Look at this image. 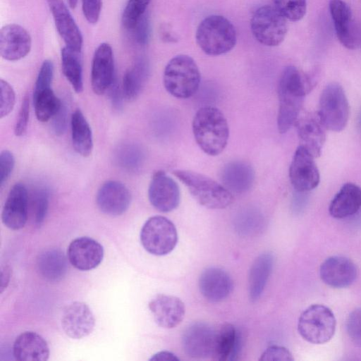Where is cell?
<instances>
[{
    "label": "cell",
    "instance_id": "ac0fdd59",
    "mask_svg": "<svg viewBox=\"0 0 361 361\" xmlns=\"http://www.w3.org/2000/svg\"><path fill=\"white\" fill-rule=\"evenodd\" d=\"M114 80V61L111 47L102 43L94 51L91 69V85L98 95L108 90Z\"/></svg>",
    "mask_w": 361,
    "mask_h": 361
},
{
    "label": "cell",
    "instance_id": "7a4b0ae2",
    "mask_svg": "<svg viewBox=\"0 0 361 361\" xmlns=\"http://www.w3.org/2000/svg\"><path fill=\"white\" fill-rule=\"evenodd\" d=\"M192 127L195 140L205 154L216 156L226 147L229 127L218 108L212 106L200 108L193 118Z\"/></svg>",
    "mask_w": 361,
    "mask_h": 361
},
{
    "label": "cell",
    "instance_id": "bcb514c9",
    "mask_svg": "<svg viewBox=\"0 0 361 361\" xmlns=\"http://www.w3.org/2000/svg\"><path fill=\"white\" fill-rule=\"evenodd\" d=\"M67 108L64 104H61L60 108L52 117V128L56 135H62L66 128Z\"/></svg>",
    "mask_w": 361,
    "mask_h": 361
},
{
    "label": "cell",
    "instance_id": "30bf717a",
    "mask_svg": "<svg viewBox=\"0 0 361 361\" xmlns=\"http://www.w3.org/2000/svg\"><path fill=\"white\" fill-rule=\"evenodd\" d=\"M314 157L302 145L295 152L289 168V178L294 189L306 192L314 189L319 183V172Z\"/></svg>",
    "mask_w": 361,
    "mask_h": 361
},
{
    "label": "cell",
    "instance_id": "8992f818",
    "mask_svg": "<svg viewBox=\"0 0 361 361\" xmlns=\"http://www.w3.org/2000/svg\"><path fill=\"white\" fill-rule=\"evenodd\" d=\"M336 326L333 312L324 305L314 304L301 313L298 331L306 341L312 344H323L332 338Z\"/></svg>",
    "mask_w": 361,
    "mask_h": 361
},
{
    "label": "cell",
    "instance_id": "4dcf8cb0",
    "mask_svg": "<svg viewBox=\"0 0 361 361\" xmlns=\"http://www.w3.org/2000/svg\"><path fill=\"white\" fill-rule=\"evenodd\" d=\"M72 143L75 151L82 157H89L93 148L92 130L80 109H76L71 116Z\"/></svg>",
    "mask_w": 361,
    "mask_h": 361
},
{
    "label": "cell",
    "instance_id": "277c9868",
    "mask_svg": "<svg viewBox=\"0 0 361 361\" xmlns=\"http://www.w3.org/2000/svg\"><path fill=\"white\" fill-rule=\"evenodd\" d=\"M195 38L198 46L205 54L219 56L233 49L237 35L235 27L227 18L211 15L200 23Z\"/></svg>",
    "mask_w": 361,
    "mask_h": 361
},
{
    "label": "cell",
    "instance_id": "74e56055",
    "mask_svg": "<svg viewBox=\"0 0 361 361\" xmlns=\"http://www.w3.org/2000/svg\"><path fill=\"white\" fill-rule=\"evenodd\" d=\"M0 117L8 116L13 110L16 102V94L13 87L6 80H0Z\"/></svg>",
    "mask_w": 361,
    "mask_h": 361
},
{
    "label": "cell",
    "instance_id": "603a6c76",
    "mask_svg": "<svg viewBox=\"0 0 361 361\" xmlns=\"http://www.w3.org/2000/svg\"><path fill=\"white\" fill-rule=\"evenodd\" d=\"M27 192L25 185L16 183L10 190L4 205L3 224L12 230L23 228L27 219Z\"/></svg>",
    "mask_w": 361,
    "mask_h": 361
},
{
    "label": "cell",
    "instance_id": "7c38bea8",
    "mask_svg": "<svg viewBox=\"0 0 361 361\" xmlns=\"http://www.w3.org/2000/svg\"><path fill=\"white\" fill-rule=\"evenodd\" d=\"M148 197L151 204L161 212L174 210L180 202V190L176 182L163 171H156L150 181Z\"/></svg>",
    "mask_w": 361,
    "mask_h": 361
},
{
    "label": "cell",
    "instance_id": "484cf974",
    "mask_svg": "<svg viewBox=\"0 0 361 361\" xmlns=\"http://www.w3.org/2000/svg\"><path fill=\"white\" fill-rule=\"evenodd\" d=\"M220 178L223 185L231 192L243 193L252 187L255 180V171L247 162L231 161L222 168Z\"/></svg>",
    "mask_w": 361,
    "mask_h": 361
},
{
    "label": "cell",
    "instance_id": "ab89813d",
    "mask_svg": "<svg viewBox=\"0 0 361 361\" xmlns=\"http://www.w3.org/2000/svg\"><path fill=\"white\" fill-rule=\"evenodd\" d=\"M54 76V65L50 60H45L39 71L33 94L51 88Z\"/></svg>",
    "mask_w": 361,
    "mask_h": 361
},
{
    "label": "cell",
    "instance_id": "44dd1931",
    "mask_svg": "<svg viewBox=\"0 0 361 361\" xmlns=\"http://www.w3.org/2000/svg\"><path fill=\"white\" fill-rule=\"evenodd\" d=\"M52 14L56 30L66 46L75 51H81L82 37L63 0H47Z\"/></svg>",
    "mask_w": 361,
    "mask_h": 361
},
{
    "label": "cell",
    "instance_id": "836d02e7",
    "mask_svg": "<svg viewBox=\"0 0 361 361\" xmlns=\"http://www.w3.org/2000/svg\"><path fill=\"white\" fill-rule=\"evenodd\" d=\"M33 103L36 117L41 122L52 118L62 104L51 88L33 94Z\"/></svg>",
    "mask_w": 361,
    "mask_h": 361
},
{
    "label": "cell",
    "instance_id": "7402d4cb",
    "mask_svg": "<svg viewBox=\"0 0 361 361\" xmlns=\"http://www.w3.org/2000/svg\"><path fill=\"white\" fill-rule=\"evenodd\" d=\"M155 322L161 327L172 329L183 319L185 307L183 301L172 295L159 294L149 302Z\"/></svg>",
    "mask_w": 361,
    "mask_h": 361
},
{
    "label": "cell",
    "instance_id": "8fae6325",
    "mask_svg": "<svg viewBox=\"0 0 361 361\" xmlns=\"http://www.w3.org/2000/svg\"><path fill=\"white\" fill-rule=\"evenodd\" d=\"M329 8L341 44L348 49H357L361 43V33L350 6L343 0H330Z\"/></svg>",
    "mask_w": 361,
    "mask_h": 361
},
{
    "label": "cell",
    "instance_id": "e0dca14e",
    "mask_svg": "<svg viewBox=\"0 0 361 361\" xmlns=\"http://www.w3.org/2000/svg\"><path fill=\"white\" fill-rule=\"evenodd\" d=\"M32 39L29 32L17 24H8L0 30V54L9 61H18L30 52Z\"/></svg>",
    "mask_w": 361,
    "mask_h": 361
},
{
    "label": "cell",
    "instance_id": "e575fe53",
    "mask_svg": "<svg viewBox=\"0 0 361 361\" xmlns=\"http://www.w3.org/2000/svg\"><path fill=\"white\" fill-rule=\"evenodd\" d=\"M116 157V161L121 167L129 171H134L142 164L143 152L137 145L128 143L118 148Z\"/></svg>",
    "mask_w": 361,
    "mask_h": 361
},
{
    "label": "cell",
    "instance_id": "4fadbf2b",
    "mask_svg": "<svg viewBox=\"0 0 361 361\" xmlns=\"http://www.w3.org/2000/svg\"><path fill=\"white\" fill-rule=\"evenodd\" d=\"M216 330L204 322L188 326L182 336V346L190 357L204 359L212 356Z\"/></svg>",
    "mask_w": 361,
    "mask_h": 361
},
{
    "label": "cell",
    "instance_id": "83f0119b",
    "mask_svg": "<svg viewBox=\"0 0 361 361\" xmlns=\"http://www.w3.org/2000/svg\"><path fill=\"white\" fill-rule=\"evenodd\" d=\"M240 347V336L235 327L225 323L216 330L212 359L217 361L234 360Z\"/></svg>",
    "mask_w": 361,
    "mask_h": 361
},
{
    "label": "cell",
    "instance_id": "8d00e7d4",
    "mask_svg": "<svg viewBox=\"0 0 361 361\" xmlns=\"http://www.w3.org/2000/svg\"><path fill=\"white\" fill-rule=\"evenodd\" d=\"M151 0H128L122 15V23L128 30H133L145 15Z\"/></svg>",
    "mask_w": 361,
    "mask_h": 361
},
{
    "label": "cell",
    "instance_id": "d4e9b609",
    "mask_svg": "<svg viewBox=\"0 0 361 361\" xmlns=\"http://www.w3.org/2000/svg\"><path fill=\"white\" fill-rule=\"evenodd\" d=\"M13 353L15 358L20 361H45L49 358V348L39 334L25 331L16 339Z\"/></svg>",
    "mask_w": 361,
    "mask_h": 361
},
{
    "label": "cell",
    "instance_id": "816d5d0a",
    "mask_svg": "<svg viewBox=\"0 0 361 361\" xmlns=\"http://www.w3.org/2000/svg\"><path fill=\"white\" fill-rule=\"evenodd\" d=\"M68 5L71 8H75L77 6L78 0H67Z\"/></svg>",
    "mask_w": 361,
    "mask_h": 361
},
{
    "label": "cell",
    "instance_id": "7dc6e473",
    "mask_svg": "<svg viewBox=\"0 0 361 361\" xmlns=\"http://www.w3.org/2000/svg\"><path fill=\"white\" fill-rule=\"evenodd\" d=\"M133 30L137 42L142 44L147 42L149 35V23L147 14L145 13Z\"/></svg>",
    "mask_w": 361,
    "mask_h": 361
},
{
    "label": "cell",
    "instance_id": "3957f363",
    "mask_svg": "<svg viewBox=\"0 0 361 361\" xmlns=\"http://www.w3.org/2000/svg\"><path fill=\"white\" fill-rule=\"evenodd\" d=\"M173 173L187 187L193 198L206 208L221 209L233 202L231 191L205 175L181 169Z\"/></svg>",
    "mask_w": 361,
    "mask_h": 361
},
{
    "label": "cell",
    "instance_id": "52a82bcc",
    "mask_svg": "<svg viewBox=\"0 0 361 361\" xmlns=\"http://www.w3.org/2000/svg\"><path fill=\"white\" fill-rule=\"evenodd\" d=\"M349 104L343 87L336 82L328 84L322 90L319 111L326 129L339 132L345 128L349 118Z\"/></svg>",
    "mask_w": 361,
    "mask_h": 361
},
{
    "label": "cell",
    "instance_id": "c3c4849f",
    "mask_svg": "<svg viewBox=\"0 0 361 361\" xmlns=\"http://www.w3.org/2000/svg\"><path fill=\"white\" fill-rule=\"evenodd\" d=\"M108 91L113 108L116 110H121L123 106L122 99L123 94L115 78L109 87Z\"/></svg>",
    "mask_w": 361,
    "mask_h": 361
},
{
    "label": "cell",
    "instance_id": "b9f144b4",
    "mask_svg": "<svg viewBox=\"0 0 361 361\" xmlns=\"http://www.w3.org/2000/svg\"><path fill=\"white\" fill-rule=\"evenodd\" d=\"M30 115V99L26 94L21 104L18 118L14 128V133L16 136L23 135L27 128Z\"/></svg>",
    "mask_w": 361,
    "mask_h": 361
},
{
    "label": "cell",
    "instance_id": "5bb4252c",
    "mask_svg": "<svg viewBox=\"0 0 361 361\" xmlns=\"http://www.w3.org/2000/svg\"><path fill=\"white\" fill-rule=\"evenodd\" d=\"M95 319L89 306L82 302H74L63 310L61 326L69 337L80 339L90 335L94 327Z\"/></svg>",
    "mask_w": 361,
    "mask_h": 361
},
{
    "label": "cell",
    "instance_id": "60d3db41",
    "mask_svg": "<svg viewBox=\"0 0 361 361\" xmlns=\"http://www.w3.org/2000/svg\"><path fill=\"white\" fill-rule=\"evenodd\" d=\"M49 192L45 188L39 190L35 200V216L37 224H41L47 212L49 206Z\"/></svg>",
    "mask_w": 361,
    "mask_h": 361
},
{
    "label": "cell",
    "instance_id": "681fc988",
    "mask_svg": "<svg viewBox=\"0 0 361 361\" xmlns=\"http://www.w3.org/2000/svg\"><path fill=\"white\" fill-rule=\"evenodd\" d=\"M149 360L153 361H177L178 357L173 353L169 351H161L154 354Z\"/></svg>",
    "mask_w": 361,
    "mask_h": 361
},
{
    "label": "cell",
    "instance_id": "6da1fadb",
    "mask_svg": "<svg viewBox=\"0 0 361 361\" xmlns=\"http://www.w3.org/2000/svg\"><path fill=\"white\" fill-rule=\"evenodd\" d=\"M312 87L308 75L293 66H286L281 73L278 85L279 113L277 126L286 133L298 118L305 97Z\"/></svg>",
    "mask_w": 361,
    "mask_h": 361
},
{
    "label": "cell",
    "instance_id": "5b68a950",
    "mask_svg": "<svg viewBox=\"0 0 361 361\" xmlns=\"http://www.w3.org/2000/svg\"><path fill=\"white\" fill-rule=\"evenodd\" d=\"M200 80L199 68L188 55L180 54L172 58L164 71L165 89L178 99H188L194 95L199 89Z\"/></svg>",
    "mask_w": 361,
    "mask_h": 361
},
{
    "label": "cell",
    "instance_id": "9a60e30c",
    "mask_svg": "<svg viewBox=\"0 0 361 361\" xmlns=\"http://www.w3.org/2000/svg\"><path fill=\"white\" fill-rule=\"evenodd\" d=\"M131 201L126 186L117 180H107L99 188L96 203L99 209L109 216H119L126 212Z\"/></svg>",
    "mask_w": 361,
    "mask_h": 361
},
{
    "label": "cell",
    "instance_id": "d590c367",
    "mask_svg": "<svg viewBox=\"0 0 361 361\" xmlns=\"http://www.w3.org/2000/svg\"><path fill=\"white\" fill-rule=\"evenodd\" d=\"M274 7L287 20L298 21L305 15L306 0H272Z\"/></svg>",
    "mask_w": 361,
    "mask_h": 361
},
{
    "label": "cell",
    "instance_id": "7bdbcfd3",
    "mask_svg": "<svg viewBox=\"0 0 361 361\" xmlns=\"http://www.w3.org/2000/svg\"><path fill=\"white\" fill-rule=\"evenodd\" d=\"M260 361H291L293 357L291 353L285 347L271 345L267 348L261 355Z\"/></svg>",
    "mask_w": 361,
    "mask_h": 361
},
{
    "label": "cell",
    "instance_id": "cb8c5ba5",
    "mask_svg": "<svg viewBox=\"0 0 361 361\" xmlns=\"http://www.w3.org/2000/svg\"><path fill=\"white\" fill-rule=\"evenodd\" d=\"M198 283L203 297L214 302L225 300L233 288V280L229 274L218 267L204 269L200 276Z\"/></svg>",
    "mask_w": 361,
    "mask_h": 361
},
{
    "label": "cell",
    "instance_id": "ffe728a7",
    "mask_svg": "<svg viewBox=\"0 0 361 361\" xmlns=\"http://www.w3.org/2000/svg\"><path fill=\"white\" fill-rule=\"evenodd\" d=\"M68 259L76 269L88 271L98 267L104 257V249L95 240L80 237L73 240L67 250Z\"/></svg>",
    "mask_w": 361,
    "mask_h": 361
},
{
    "label": "cell",
    "instance_id": "f907efd6",
    "mask_svg": "<svg viewBox=\"0 0 361 361\" xmlns=\"http://www.w3.org/2000/svg\"><path fill=\"white\" fill-rule=\"evenodd\" d=\"M11 278V269L8 266L1 268V292L6 288Z\"/></svg>",
    "mask_w": 361,
    "mask_h": 361
},
{
    "label": "cell",
    "instance_id": "f546056e",
    "mask_svg": "<svg viewBox=\"0 0 361 361\" xmlns=\"http://www.w3.org/2000/svg\"><path fill=\"white\" fill-rule=\"evenodd\" d=\"M37 265L39 274L50 281L61 280L68 269L66 256L60 250L54 248L42 252L37 257Z\"/></svg>",
    "mask_w": 361,
    "mask_h": 361
},
{
    "label": "cell",
    "instance_id": "ee69618b",
    "mask_svg": "<svg viewBox=\"0 0 361 361\" xmlns=\"http://www.w3.org/2000/svg\"><path fill=\"white\" fill-rule=\"evenodd\" d=\"M15 165L13 154L4 150L0 154V186L2 188L9 178Z\"/></svg>",
    "mask_w": 361,
    "mask_h": 361
},
{
    "label": "cell",
    "instance_id": "f6af8a7d",
    "mask_svg": "<svg viewBox=\"0 0 361 361\" xmlns=\"http://www.w3.org/2000/svg\"><path fill=\"white\" fill-rule=\"evenodd\" d=\"M102 0H82L83 15L90 24L97 23L101 13Z\"/></svg>",
    "mask_w": 361,
    "mask_h": 361
},
{
    "label": "cell",
    "instance_id": "f35d334b",
    "mask_svg": "<svg viewBox=\"0 0 361 361\" xmlns=\"http://www.w3.org/2000/svg\"><path fill=\"white\" fill-rule=\"evenodd\" d=\"M346 330L350 341L361 347V307L354 310L346 321Z\"/></svg>",
    "mask_w": 361,
    "mask_h": 361
},
{
    "label": "cell",
    "instance_id": "9c48e42d",
    "mask_svg": "<svg viewBox=\"0 0 361 361\" xmlns=\"http://www.w3.org/2000/svg\"><path fill=\"white\" fill-rule=\"evenodd\" d=\"M250 28L259 43L275 47L283 41L288 31V23L287 19L274 6L264 5L253 13Z\"/></svg>",
    "mask_w": 361,
    "mask_h": 361
},
{
    "label": "cell",
    "instance_id": "ba28073f",
    "mask_svg": "<svg viewBox=\"0 0 361 361\" xmlns=\"http://www.w3.org/2000/svg\"><path fill=\"white\" fill-rule=\"evenodd\" d=\"M140 240L149 253L157 256L166 255L175 248L178 243L177 230L169 219L154 216L143 225Z\"/></svg>",
    "mask_w": 361,
    "mask_h": 361
},
{
    "label": "cell",
    "instance_id": "d6a6232c",
    "mask_svg": "<svg viewBox=\"0 0 361 361\" xmlns=\"http://www.w3.org/2000/svg\"><path fill=\"white\" fill-rule=\"evenodd\" d=\"M147 66L143 62L137 63L123 75L122 91L128 101L135 99L140 94L147 77Z\"/></svg>",
    "mask_w": 361,
    "mask_h": 361
},
{
    "label": "cell",
    "instance_id": "1f68e13d",
    "mask_svg": "<svg viewBox=\"0 0 361 361\" xmlns=\"http://www.w3.org/2000/svg\"><path fill=\"white\" fill-rule=\"evenodd\" d=\"M61 66L63 75L77 93L83 90L82 66L80 51L66 46L61 49Z\"/></svg>",
    "mask_w": 361,
    "mask_h": 361
},
{
    "label": "cell",
    "instance_id": "4316f807",
    "mask_svg": "<svg viewBox=\"0 0 361 361\" xmlns=\"http://www.w3.org/2000/svg\"><path fill=\"white\" fill-rule=\"evenodd\" d=\"M361 207V188L356 184L343 185L331 200L329 212L336 219H344L357 213Z\"/></svg>",
    "mask_w": 361,
    "mask_h": 361
},
{
    "label": "cell",
    "instance_id": "d6986e66",
    "mask_svg": "<svg viewBox=\"0 0 361 361\" xmlns=\"http://www.w3.org/2000/svg\"><path fill=\"white\" fill-rule=\"evenodd\" d=\"M295 125L301 145L316 158L321 152L326 140V127L318 113H305L299 116Z\"/></svg>",
    "mask_w": 361,
    "mask_h": 361
},
{
    "label": "cell",
    "instance_id": "f1b7e54d",
    "mask_svg": "<svg viewBox=\"0 0 361 361\" xmlns=\"http://www.w3.org/2000/svg\"><path fill=\"white\" fill-rule=\"evenodd\" d=\"M274 256L270 252L259 255L252 263L249 273L248 289L251 301L262 295L274 266Z\"/></svg>",
    "mask_w": 361,
    "mask_h": 361
},
{
    "label": "cell",
    "instance_id": "f5cc1de1",
    "mask_svg": "<svg viewBox=\"0 0 361 361\" xmlns=\"http://www.w3.org/2000/svg\"><path fill=\"white\" fill-rule=\"evenodd\" d=\"M358 124H359V128H360V130L361 132V114L359 116V121H358Z\"/></svg>",
    "mask_w": 361,
    "mask_h": 361
},
{
    "label": "cell",
    "instance_id": "2e32d148",
    "mask_svg": "<svg viewBox=\"0 0 361 361\" xmlns=\"http://www.w3.org/2000/svg\"><path fill=\"white\" fill-rule=\"evenodd\" d=\"M321 279L326 285L335 288H346L354 283L357 276L355 263L343 256H331L320 266Z\"/></svg>",
    "mask_w": 361,
    "mask_h": 361
}]
</instances>
